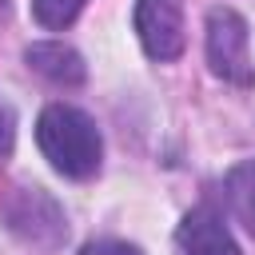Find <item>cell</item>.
Wrapping results in <instances>:
<instances>
[{
  "mask_svg": "<svg viewBox=\"0 0 255 255\" xmlns=\"http://www.w3.org/2000/svg\"><path fill=\"white\" fill-rule=\"evenodd\" d=\"M175 247H179V255H239L231 231L223 227V219L211 207H195L179 219Z\"/></svg>",
  "mask_w": 255,
  "mask_h": 255,
  "instance_id": "obj_4",
  "label": "cell"
},
{
  "mask_svg": "<svg viewBox=\"0 0 255 255\" xmlns=\"http://www.w3.org/2000/svg\"><path fill=\"white\" fill-rule=\"evenodd\" d=\"M24 60H28V68H36L44 80H52V84H60V88H76V84H84V60H80V52L76 48H68V44H60V40H40V44H32L28 52H24Z\"/></svg>",
  "mask_w": 255,
  "mask_h": 255,
  "instance_id": "obj_5",
  "label": "cell"
},
{
  "mask_svg": "<svg viewBox=\"0 0 255 255\" xmlns=\"http://www.w3.org/2000/svg\"><path fill=\"white\" fill-rule=\"evenodd\" d=\"M80 255H143V251L131 247V243H120V239H96V243H88Z\"/></svg>",
  "mask_w": 255,
  "mask_h": 255,
  "instance_id": "obj_8",
  "label": "cell"
},
{
  "mask_svg": "<svg viewBox=\"0 0 255 255\" xmlns=\"http://www.w3.org/2000/svg\"><path fill=\"white\" fill-rule=\"evenodd\" d=\"M84 4L88 0H32V16H36V24L60 32V28H68L84 12Z\"/></svg>",
  "mask_w": 255,
  "mask_h": 255,
  "instance_id": "obj_7",
  "label": "cell"
},
{
  "mask_svg": "<svg viewBox=\"0 0 255 255\" xmlns=\"http://www.w3.org/2000/svg\"><path fill=\"white\" fill-rule=\"evenodd\" d=\"M207 64L219 80L251 88L255 68L247 52V24L235 8H211L207 12Z\"/></svg>",
  "mask_w": 255,
  "mask_h": 255,
  "instance_id": "obj_2",
  "label": "cell"
},
{
  "mask_svg": "<svg viewBox=\"0 0 255 255\" xmlns=\"http://www.w3.org/2000/svg\"><path fill=\"white\" fill-rule=\"evenodd\" d=\"M12 139H16V120H12V112L0 104V159L12 151Z\"/></svg>",
  "mask_w": 255,
  "mask_h": 255,
  "instance_id": "obj_9",
  "label": "cell"
},
{
  "mask_svg": "<svg viewBox=\"0 0 255 255\" xmlns=\"http://www.w3.org/2000/svg\"><path fill=\"white\" fill-rule=\"evenodd\" d=\"M135 32L151 60H175L183 52V4L179 0H135Z\"/></svg>",
  "mask_w": 255,
  "mask_h": 255,
  "instance_id": "obj_3",
  "label": "cell"
},
{
  "mask_svg": "<svg viewBox=\"0 0 255 255\" xmlns=\"http://www.w3.org/2000/svg\"><path fill=\"white\" fill-rule=\"evenodd\" d=\"M223 195H227L235 219L255 235V159L235 163V167L227 171V179H223Z\"/></svg>",
  "mask_w": 255,
  "mask_h": 255,
  "instance_id": "obj_6",
  "label": "cell"
},
{
  "mask_svg": "<svg viewBox=\"0 0 255 255\" xmlns=\"http://www.w3.org/2000/svg\"><path fill=\"white\" fill-rule=\"evenodd\" d=\"M36 143H40L44 159L60 175H68V179L96 175L100 155H104L100 128L92 124L88 112H80L72 104H52V108L40 112V120H36Z\"/></svg>",
  "mask_w": 255,
  "mask_h": 255,
  "instance_id": "obj_1",
  "label": "cell"
}]
</instances>
